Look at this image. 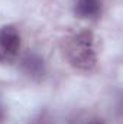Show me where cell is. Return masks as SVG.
Segmentation results:
<instances>
[{
  "label": "cell",
  "instance_id": "cell-1",
  "mask_svg": "<svg viewBox=\"0 0 123 124\" xmlns=\"http://www.w3.org/2000/svg\"><path fill=\"white\" fill-rule=\"evenodd\" d=\"M64 55L72 68L84 72L91 71L97 63L93 33L90 31H83L67 38Z\"/></svg>",
  "mask_w": 123,
  "mask_h": 124
},
{
  "label": "cell",
  "instance_id": "cell-3",
  "mask_svg": "<svg viewBox=\"0 0 123 124\" xmlns=\"http://www.w3.org/2000/svg\"><path fill=\"white\" fill-rule=\"evenodd\" d=\"M20 69L25 75H28L31 79H42L46 74V66L44 59L35 54V52H28L22 59H20Z\"/></svg>",
  "mask_w": 123,
  "mask_h": 124
},
{
  "label": "cell",
  "instance_id": "cell-6",
  "mask_svg": "<svg viewBox=\"0 0 123 124\" xmlns=\"http://www.w3.org/2000/svg\"><path fill=\"white\" fill-rule=\"evenodd\" d=\"M3 121H4V110L0 105V124H3Z\"/></svg>",
  "mask_w": 123,
  "mask_h": 124
},
{
  "label": "cell",
  "instance_id": "cell-4",
  "mask_svg": "<svg viewBox=\"0 0 123 124\" xmlns=\"http://www.w3.org/2000/svg\"><path fill=\"white\" fill-rule=\"evenodd\" d=\"M101 12V0H75L74 13L80 19H94Z\"/></svg>",
  "mask_w": 123,
  "mask_h": 124
},
{
  "label": "cell",
  "instance_id": "cell-7",
  "mask_svg": "<svg viewBox=\"0 0 123 124\" xmlns=\"http://www.w3.org/2000/svg\"><path fill=\"white\" fill-rule=\"evenodd\" d=\"M93 124H101V123H93Z\"/></svg>",
  "mask_w": 123,
  "mask_h": 124
},
{
  "label": "cell",
  "instance_id": "cell-2",
  "mask_svg": "<svg viewBox=\"0 0 123 124\" xmlns=\"http://www.w3.org/2000/svg\"><path fill=\"white\" fill-rule=\"evenodd\" d=\"M20 51V33L13 25L0 29V63H13Z\"/></svg>",
  "mask_w": 123,
  "mask_h": 124
},
{
  "label": "cell",
  "instance_id": "cell-5",
  "mask_svg": "<svg viewBox=\"0 0 123 124\" xmlns=\"http://www.w3.org/2000/svg\"><path fill=\"white\" fill-rule=\"evenodd\" d=\"M29 124H49V118H48L45 114H41V116H38L36 118H33Z\"/></svg>",
  "mask_w": 123,
  "mask_h": 124
}]
</instances>
